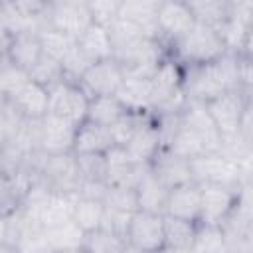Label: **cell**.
<instances>
[{
  "label": "cell",
  "mask_w": 253,
  "mask_h": 253,
  "mask_svg": "<svg viewBox=\"0 0 253 253\" xmlns=\"http://www.w3.org/2000/svg\"><path fill=\"white\" fill-rule=\"evenodd\" d=\"M225 51L227 47L223 43L221 34L198 22L168 47V55L176 59L182 67H202L213 63Z\"/></svg>",
  "instance_id": "6da1fadb"
},
{
  "label": "cell",
  "mask_w": 253,
  "mask_h": 253,
  "mask_svg": "<svg viewBox=\"0 0 253 253\" xmlns=\"http://www.w3.org/2000/svg\"><path fill=\"white\" fill-rule=\"evenodd\" d=\"M30 172L45 184L51 192L75 194L81 186V174L73 152L67 154H42L38 152L30 162Z\"/></svg>",
  "instance_id": "7a4b0ae2"
},
{
  "label": "cell",
  "mask_w": 253,
  "mask_h": 253,
  "mask_svg": "<svg viewBox=\"0 0 253 253\" xmlns=\"http://www.w3.org/2000/svg\"><path fill=\"white\" fill-rule=\"evenodd\" d=\"M192 182L198 186H223L239 190L241 186L251 184V178L243 174L241 164L223 152H208L190 160Z\"/></svg>",
  "instance_id": "3957f363"
},
{
  "label": "cell",
  "mask_w": 253,
  "mask_h": 253,
  "mask_svg": "<svg viewBox=\"0 0 253 253\" xmlns=\"http://www.w3.org/2000/svg\"><path fill=\"white\" fill-rule=\"evenodd\" d=\"M217 132L223 138L235 136L243 125L245 115L251 111V99L245 91H229L208 103H204Z\"/></svg>",
  "instance_id": "277c9868"
},
{
  "label": "cell",
  "mask_w": 253,
  "mask_h": 253,
  "mask_svg": "<svg viewBox=\"0 0 253 253\" xmlns=\"http://www.w3.org/2000/svg\"><path fill=\"white\" fill-rule=\"evenodd\" d=\"M126 245L134 253H162L164 251V215L152 211H134L130 215Z\"/></svg>",
  "instance_id": "5b68a950"
},
{
  "label": "cell",
  "mask_w": 253,
  "mask_h": 253,
  "mask_svg": "<svg viewBox=\"0 0 253 253\" xmlns=\"http://www.w3.org/2000/svg\"><path fill=\"white\" fill-rule=\"evenodd\" d=\"M87 107H89V97L73 81L63 79L49 89L47 115H53L57 119H63L79 126L87 119Z\"/></svg>",
  "instance_id": "8992f818"
},
{
  "label": "cell",
  "mask_w": 253,
  "mask_h": 253,
  "mask_svg": "<svg viewBox=\"0 0 253 253\" xmlns=\"http://www.w3.org/2000/svg\"><path fill=\"white\" fill-rule=\"evenodd\" d=\"M125 77L126 75H125L123 65L117 59L109 57V59L91 63L77 85L85 91V95L89 99H93V97H111V95H117Z\"/></svg>",
  "instance_id": "52a82bcc"
},
{
  "label": "cell",
  "mask_w": 253,
  "mask_h": 253,
  "mask_svg": "<svg viewBox=\"0 0 253 253\" xmlns=\"http://www.w3.org/2000/svg\"><path fill=\"white\" fill-rule=\"evenodd\" d=\"M93 24L87 0H51L47 8V26L71 38H79Z\"/></svg>",
  "instance_id": "ba28073f"
},
{
  "label": "cell",
  "mask_w": 253,
  "mask_h": 253,
  "mask_svg": "<svg viewBox=\"0 0 253 253\" xmlns=\"http://www.w3.org/2000/svg\"><path fill=\"white\" fill-rule=\"evenodd\" d=\"M123 148L136 164L148 166L154 160V156L162 150V134L154 113H146L142 117V121L138 123L130 138L123 144Z\"/></svg>",
  "instance_id": "9c48e42d"
},
{
  "label": "cell",
  "mask_w": 253,
  "mask_h": 253,
  "mask_svg": "<svg viewBox=\"0 0 253 253\" xmlns=\"http://www.w3.org/2000/svg\"><path fill=\"white\" fill-rule=\"evenodd\" d=\"M194 24H196V20H194V14H192L188 2L166 0V2L158 4V14H156L158 40L166 45V49L176 40H180Z\"/></svg>",
  "instance_id": "30bf717a"
},
{
  "label": "cell",
  "mask_w": 253,
  "mask_h": 253,
  "mask_svg": "<svg viewBox=\"0 0 253 253\" xmlns=\"http://www.w3.org/2000/svg\"><path fill=\"white\" fill-rule=\"evenodd\" d=\"M239 190L223 186H200V221L208 225H221L235 208Z\"/></svg>",
  "instance_id": "8fae6325"
},
{
  "label": "cell",
  "mask_w": 253,
  "mask_h": 253,
  "mask_svg": "<svg viewBox=\"0 0 253 253\" xmlns=\"http://www.w3.org/2000/svg\"><path fill=\"white\" fill-rule=\"evenodd\" d=\"M77 126L57 119L53 115H45L40 119V138L38 148L42 154H67L73 152V140H75Z\"/></svg>",
  "instance_id": "7c38bea8"
},
{
  "label": "cell",
  "mask_w": 253,
  "mask_h": 253,
  "mask_svg": "<svg viewBox=\"0 0 253 253\" xmlns=\"http://www.w3.org/2000/svg\"><path fill=\"white\" fill-rule=\"evenodd\" d=\"M105 184L107 186H119V188H134L144 174V170L150 166L136 164L130 160V156L125 152L123 146H113L105 154Z\"/></svg>",
  "instance_id": "4fadbf2b"
},
{
  "label": "cell",
  "mask_w": 253,
  "mask_h": 253,
  "mask_svg": "<svg viewBox=\"0 0 253 253\" xmlns=\"http://www.w3.org/2000/svg\"><path fill=\"white\" fill-rule=\"evenodd\" d=\"M14 111L24 121H40L47 115V103H49V91L36 83L34 79H28L14 95L6 99Z\"/></svg>",
  "instance_id": "5bb4252c"
},
{
  "label": "cell",
  "mask_w": 253,
  "mask_h": 253,
  "mask_svg": "<svg viewBox=\"0 0 253 253\" xmlns=\"http://www.w3.org/2000/svg\"><path fill=\"white\" fill-rule=\"evenodd\" d=\"M178 119L186 128H190L194 134H198L208 144L210 152H217L221 148V134L217 132V128H215V125H213V121H211L204 103L186 101Z\"/></svg>",
  "instance_id": "9a60e30c"
},
{
  "label": "cell",
  "mask_w": 253,
  "mask_h": 253,
  "mask_svg": "<svg viewBox=\"0 0 253 253\" xmlns=\"http://www.w3.org/2000/svg\"><path fill=\"white\" fill-rule=\"evenodd\" d=\"M164 215L198 223L200 221V186L196 182H188V184L170 188L166 196Z\"/></svg>",
  "instance_id": "2e32d148"
},
{
  "label": "cell",
  "mask_w": 253,
  "mask_h": 253,
  "mask_svg": "<svg viewBox=\"0 0 253 253\" xmlns=\"http://www.w3.org/2000/svg\"><path fill=\"white\" fill-rule=\"evenodd\" d=\"M150 170L154 172V176H156L168 190L192 182L190 160L176 156V154L170 152L168 148H162V150L154 156V160L150 162Z\"/></svg>",
  "instance_id": "e0dca14e"
},
{
  "label": "cell",
  "mask_w": 253,
  "mask_h": 253,
  "mask_svg": "<svg viewBox=\"0 0 253 253\" xmlns=\"http://www.w3.org/2000/svg\"><path fill=\"white\" fill-rule=\"evenodd\" d=\"M115 144L113 132L107 126L83 121L75 130L73 154H107Z\"/></svg>",
  "instance_id": "ac0fdd59"
},
{
  "label": "cell",
  "mask_w": 253,
  "mask_h": 253,
  "mask_svg": "<svg viewBox=\"0 0 253 253\" xmlns=\"http://www.w3.org/2000/svg\"><path fill=\"white\" fill-rule=\"evenodd\" d=\"M42 45H40V38L36 32H20L14 34L4 57L8 61H12L16 67L24 69L28 75L30 71L36 67V63L42 59Z\"/></svg>",
  "instance_id": "d6986e66"
},
{
  "label": "cell",
  "mask_w": 253,
  "mask_h": 253,
  "mask_svg": "<svg viewBox=\"0 0 253 253\" xmlns=\"http://www.w3.org/2000/svg\"><path fill=\"white\" fill-rule=\"evenodd\" d=\"M128 113L146 115L152 113V87L150 77H125L121 89L115 95Z\"/></svg>",
  "instance_id": "ffe728a7"
},
{
  "label": "cell",
  "mask_w": 253,
  "mask_h": 253,
  "mask_svg": "<svg viewBox=\"0 0 253 253\" xmlns=\"http://www.w3.org/2000/svg\"><path fill=\"white\" fill-rule=\"evenodd\" d=\"M36 176L28 172L8 174L0 172V217H8L24 204V196Z\"/></svg>",
  "instance_id": "44dd1931"
},
{
  "label": "cell",
  "mask_w": 253,
  "mask_h": 253,
  "mask_svg": "<svg viewBox=\"0 0 253 253\" xmlns=\"http://www.w3.org/2000/svg\"><path fill=\"white\" fill-rule=\"evenodd\" d=\"M158 4H160L158 0H121L119 18L130 22L146 36L158 38V28H156Z\"/></svg>",
  "instance_id": "7402d4cb"
},
{
  "label": "cell",
  "mask_w": 253,
  "mask_h": 253,
  "mask_svg": "<svg viewBox=\"0 0 253 253\" xmlns=\"http://www.w3.org/2000/svg\"><path fill=\"white\" fill-rule=\"evenodd\" d=\"M134 194H136L138 210L152 211V213H162L164 215L168 188L154 176V172L150 170V166L144 170V174L140 176L138 184L134 186Z\"/></svg>",
  "instance_id": "603a6c76"
},
{
  "label": "cell",
  "mask_w": 253,
  "mask_h": 253,
  "mask_svg": "<svg viewBox=\"0 0 253 253\" xmlns=\"http://www.w3.org/2000/svg\"><path fill=\"white\" fill-rule=\"evenodd\" d=\"M75 200H77L75 194L49 192L45 202H43V206H42V210H40V215H38L40 225L43 229H49V227H55V225L71 221Z\"/></svg>",
  "instance_id": "cb8c5ba5"
},
{
  "label": "cell",
  "mask_w": 253,
  "mask_h": 253,
  "mask_svg": "<svg viewBox=\"0 0 253 253\" xmlns=\"http://www.w3.org/2000/svg\"><path fill=\"white\" fill-rule=\"evenodd\" d=\"M77 49L91 61H103L113 57V47H111V38H109V30L91 24L77 40H75Z\"/></svg>",
  "instance_id": "d4e9b609"
},
{
  "label": "cell",
  "mask_w": 253,
  "mask_h": 253,
  "mask_svg": "<svg viewBox=\"0 0 253 253\" xmlns=\"http://www.w3.org/2000/svg\"><path fill=\"white\" fill-rule=\"evenodd\" d=\"M128 111L123 107V103L111 95V97H93L89 99V107H87V119L89 123L101 125L111 128L113 125H117Z\"/></svg>",
  "instance_id": "484cf974"
},
{
  "label": "cell",
  "mask_w": 253,
  "mask_h": 253,
  "mask_svg": "<svg viewBox=\"0 0 253 253\" xmlns=\"http://www.w3.org/2000/svg\"><path fill=\"white\" fill-rule=\"evenodd\" d=\"M196 225L192 221L174 219L164 215V251L162 253H182L192 247Z\"/></svg>",
  "instance_id": "4316f807"
},
{
  "label": "cell",
  "mask_w": 253,
  "mask_h": 253,
  "mask_svg": "<svg viewBox=\"0 0 253 253\" xmlns=\"http://www.w3.org/2000/svg\"><path fill=\"white\" fill-rule=\"evenodd\" d=\"M45 231V239L49 249L53 251H67V253H75L79 249H83V241H85V231H81L73 221L43 229Z\"/></svg>",
  "instance_id": "83f0119b"
},
{
  "label": "cell",
  "mask_w": 253,
  "mask_h": 253,
  "mask_svg": "<svg viewBox=\"0 0 253 253\" xmlns=\"http://www.w3.org/2000/svg\"><path fill=\"white\" fill-rule=\"evenodd\" d=\"M194 20L219 32L229 14V0H190L188 2Z\"/></svg>",
  "instance_id": "f1b7e54d"
},
{
  "label": "cell",
  "mask_w": 253,
  "mask_h": 253,
  "mask_svg": "<svg viewBox=\"0 0 253 253\" xmlns=\"http://www.w3.org/2000/svg\"><path fill=\"white\" fill-rule=\"evenodd\" d=\"M103 217H105V206H103L101 200H91V198H79L77 196L71 221L81 231L91 233L95 229H101L103 227Z\"/></svg>",
  "instance_id": "f546056e"
},
{
  "label": "cell",
  "mask_w": 253,
  "mask_h": 253,
  "mask_svg": "<svg viewBox=\"0 0 253 253\" xmlns=\"http://www.w3.org/2000/svg\"><path fill=\"white\" fill-rule=\"evenodd\" d=\"M227 239L221 225L198 223L190 253H227Z\"/></svg>",
  "instance_id": "4dcf8cb0"
},
{
  "label": "cell",
  "mask_w": 253,
  "mask_h": 253,
  "mask_svg": "<svg viewBox=\"0 0 253 253\" xmlns=\"http://www.w3.org/2000/svg\"><path fill=\"white\" fill-rule=\"evenodd\" d=\"M40 38V45H42V53L57 63H61L65 59V55L75 47V38L55 30V28H43L38 32Z\"/></svg>",
  "instance_id": "1f68e13d"
},
{
  "label": "cell",
  "mask_w": 253,
  "mask_h": 253,
  "mask_svg": "<svg viewBox=\"0 0 253 253\" xmlns=\"http://www.w3.org/2000/svg\"><path fill=\"white\" fill-rule=\"evenodd\" d=\"M83 251L85 253H128V245L123 235L101 227L91 233H85Z\"/></svg>",
  "instance_id": "d6a6232c"
},
{
  "label": "cell",
  "mask_w": 253,
  "mask_h": 253,
  "mask_svg": "<svg viewBox=\"0 0 253 253\" xmlns=\"http://www.w3.org/2000/svg\"><path fill=\"white\" fill-rule=\"evenodd\" d=\"M101 202H103L105 210H109V211H117V213H125V215H132L134 211H138L134 188L107 186Z\"/></svg>",
  "instance_id": "836d02e7"
},
{
  "label": "cell",
  "mask_w": 253,
  "mask_h": 253,
  "mask_svg": "<svg viewBox=\"0 0 253 253\" xmlns=\"http://www.w3.org/2000/svg\"><path fill=\"white\" fill-rule=\"evenodd\" d=\"M12 247L16 249V253H47L49 251L45 231L36 223H28Z\"/></svg>",
  "instance_id": "e575fe53"
},
{
  "label": "cell",
  "mask_w": 253,
  "mask_h": 253,
  "mask_svg": "<svg viewBox=\"0 0 253 253\" xmlns=\"http://www.w3.org/2000/svg\"><path fill=\"white\" fill-rule=\"evenodd\" d=\"M30 79V75L16 67L12 61H8L6 57H0V93L8 99L10 95H14L26 81Z\"/></svg>",
  "instance_id": "d590c367"
},
{
  "label": "cell",
  "mask_w": 253,
  "mask_h": 253,
  "mask_svg": "<svg viewBox=\"0 0 253 253\" xmlns=\"http://www.w3.org/2000/svg\"><path fill=\"white\" fill-rule=\"evenodd\" d=\"M87 4H89V14L95 26L109 30L119 20L121 0H87Z\"/></svg>",
  "instance_id": "8d00e7d4"
},
{
  "label": "cell",
  "mask_w": 253,
  "mask_h": 253,
  "mask_svg": "<svg viewBox=\"0 0 253 253\" xmlns=\"http://www.w3.org/2000/svg\"><path fill=\"white\" fill-rule=\"evenodd\" d=\"M30 79H34L36 83L43 85L47 91L57 85L59 81H63V69H61V63L42 55V59L36 63V67L30 71Z\"/></svg>",
  "instance_id": "74e56055"
},
{
  "label": "cell",
  "mask_w": 253,
  "mask_h": 253,
  "mask_svg": "<svg viewBox=\"0 0 253 253\" xmlns=\"http://www.w3.org/2000/svg\"><path fill=\"white\" fill-rule=\"evenodd\" d=\"M83 182H105V154H75Z\"/></svg>",
  "instance_id": "f35d334b"
},
{
  "label": "cell",
  "mask_w": 253,
  "mask_h": 253,
  "mask_svg": "<svg viewBox=\"0 0 253 253\" xmlns=\"http://www.w3.org/2000/svg\"><path fill=\"white\" fill-rule=\"evenodd\" d=\"M12 30H10V24H8V18H6V12H4V4L0 0V57H4L6 53V47L12 40Z\"/></svg>",
  "instance_id": "ab89813d"
},
{
  "label": "cell",
  "mask_w": 253,
  "mask_h": 253,
  "mask_svg": "<svg viewBox=\"0 0 253 253\" xmlns=\"http://www.w3.org/2000/svg\"><path fill=\"white\" fill-rule=\"evenodd\" d=\"M6 229H8L6 217H0V247L6 245Z\"/></svg>",
  "instance_id": "60d3db41"
},
{
  "label": "cell",
  "mask_w": 253,
  "mask_h": 253,
  "mask_svg": "<svg viewBox=\"0 0 253 253\" xmlns=\"http://www.w3.org/2000/svg\"><path fill=\"white\" fill-rule=\"evenodd\" d=\"M6 142H8V136H6V132H4V130H2V126H0V148H2Z\"/></svg>",
  "instance_id": "b9f144b4"
},
{
  "label": "cell",
  "mask_w": 253,
  "mask_h": 253,
  "mask_svg": "<svg viewBox=\"0 0 253 253\" xmlns=\"http://www.w3.org/2000/svg\"><path fill=\"white\" fill-rule=\"evenodd\" d=\"M0 253H16V249L12 245H2L0 247Z\"/></svg>",
  "instance_id": "7bdbcfd3"
},
{
  "label": "cell",
  "mask_w": 253,
  "mask_h": 253,
  "mask_svg": "<svg viewBox=\"0 0 253 253\" xmlns=\"http://www.w3.org/2000/svg\"><path fill=\"white\" fill-rule=\"evenodd\" d=\"M4 105H6V97H4V95H2V93H0V109H2V107H4Z\"/></svg>",
  "instance_id": "ee69618b"
},
{
  "label": "cell",
  "mask_w": 253,
  "mask_h": 253,
  "mask_svg": "<svg viewBox=\"0 0 253 253\" xmlns=\"http://www.w3.org/2000/svg\"><path fill=\"white\" fill-rule=\"evenodd\" d=\"M47 253H67V251H53V249H49Z\"/></svg>",
  "instance_id": "f6af8a7d"
},
{
  "label": "cell",
  "mask_w": 253,
  "mask_h": 253,
  "mask_svg": "<svg viewBox=\"0 0 253 253\" xmlns=\"http://www.w3.org/2000/svg\"><path fill=\"white\" fill-rule=\"evenodd\" d=\"M75 253H85V251H83V249H79V251H75Z\"/></svg>",
  "instance_id": "bcb514c9"
}]
</instances>
